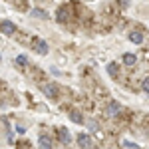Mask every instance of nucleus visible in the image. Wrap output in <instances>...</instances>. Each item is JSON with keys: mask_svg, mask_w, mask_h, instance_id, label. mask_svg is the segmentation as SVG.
I'll list each match as a JSON object with an SVG mask.
<instances>
[{"mask_svg": "<svg viewBox=\"0 0 149 149\" xmlns=\"http://www.w3.org/2000/svg\"><path fill=\"white\" fill-rule=\"evenodd\" d=\"M0 32L4 36H12L16 32V26H14V22H10V20H4V22H0Z\"/></svg>", "mask_w": 149, "mask_h": 149, "instance_id": "nucleus-1", "label": "nucleus"}, {"mask_svg": "<svg viewBox=\"0 0 149 149\" xmlns=\"http://www.w3.org/2000/svg\"><path fill=\"white\" fill-rule=\"evenodd\" d=\"M42 92L46 93V97L56 100V97H58V86H56V84H46V86H42Z\"/></svg>", "mask_w": 149, "mask_h": 149, "instance_id": "nucleus-2", "label": "nucleus"}, {"mask_svg": "<svg viewBox=\"0 0 149 149\" xmlns=\"http://www.w3.org/2000/svg\"><path fill=\"white\" fill-rule=\"evenodd\" d=\"M78 145L80 147H93V139L88 133H80L78 135Z\"/></svg>", "mask_w": 149, "mask_h": 149, "instance_id": "nucleus-3", "label": "nucleus"}, {"mask_svg": "<svg viewBox=\"0 0 149 149\" xmlns=\"http://www.w3.org/2000/svg\"><path fill=\"white\" fill-rule=\"evenodd\" d=\"M58 137H60V143H62V145H68L70 141H72L70 131H68V129H64V127H62V129H58Z\"/></svg>", "mask_w": 149, "mask_h": 149, "instance_id": "nucleus-4", "label": "nucleus"}, {"mask_svg": "<svg viewBox=\"0 0 149 149\" xmlns=\"http://www.w3.org/2000/svg\"><path fill=\"white\" fill-rule=\"evenodd\" d=\"M34 50L38 52V54H42V56H46V54H48V50H50V48H48V44L44 42V40H36V42H34Z\"/></svg>", "mask_w": 149, "mask_h": 149, "instance_id": "nucleus-5", "label": "nucleus"}, {"mask_svg": "<svg viewBox=\"0 0 149 149\" xmlns=\"http://www.w3.org/2000/svg\"><path fill=\"white\" fill-rule=\"evenodd\" d=\"M119 111H121V105H119L117 102H111L109 105H107V115H111V117H115V115L119 113Z\"/></svg>", "mask_w": 149, "mask_h": 149, "instance_id": "nucleus-6", "label": "nucleus"}, {"mask_svg": "<svg viewBox=\"0 0 149 149\" xmlns=\"http://www.w3.org/2000/svg\"><path fill=\"white\" fill-rule=\"evenodd\" d=\"M38 145H40V147H44V149H48V147H52V145H54V141L48 137V135H40V139H38Z\"/></svg>", "mask_w": 149, "mask_h": 149, "instance_id": "nucleus-7", "label": "nucleus"}, {"mask_svg": "<svg viewBox=\"0 0 149 149\" xmlns=\"http://www.w3.org/2000/svg\"><path fill=\"white\" fill-rule=\"evenodd\" d=\"M70 119H72L74 123H84V115H81L78 109H72V111H70Z\"/></svg>", "mask_w": 149, "mask_h": 149, "instance_id": "nucleus-8", "label": "nucleus"}, {"mask_svg": "<svg viewBox=\"0 0 149 149\" xmlns=\"http://www.w3.org/2000/svg\"><path fill=\"white\" fill-rule=\"evenodd\" d=\"M129 40H131L133 44H143V34L137 32V30H133V32L129 34Z\"/></svg>", "mask_w": 149, "mask_h": 149, "instance_id": "nucleus-9", "label": "nucleus"}, {"mask_svg": "<svg viewBox=\"0 0 149 149\" xmlns=\"http://www.w3.org/2000/svg\"><path fill=\"white\" fill-rule=\"evenodd\" d=\"M56 18H58V22H66V20H68V8H66V6H62V8L58 10Z\"/></svg>", "mask_w": 149, "mask_h": 149, "instance_id": "nucleus-10", "label": "nucleus"}, {"mask_svg": "<svg viewBox=\"0 0 149 149\" xmlns=\"http://www.w3.org/2000/svg\"><path fill=\"white\" fill-rule=\"evenodd\" d=\"M135 62H137V56L135 54H123V64L125 66H133Z\"/></svg>", "mask_w": 149, "mask_h": 149, "instance_id": "nucleus-11", "label": "nucleus"}, {"mask_svg": "<svg viewBox=\"0 0 149 149\" xmlns=\"http://www.w3.org/2000/svg\"><path fill=\"white\" fill-rule=\"evenodd\" d=\"M30 14H32L34 18H42V20H48V14H46L44 10H40V8H34V10L30 12Z\"/></svg>", "mask_w": 149, "mask_h": 149, "instance_id": "nucleus-12", "label": "nucleus"}, {"mask_svg": "<svg viewBox=\"0 0 149 149\" xmlns=\"http://www.w3.org/2000/svg\"><path fill=\"white\" fill-rule=\"evenodd\" d=\"M107 74H109L111 78H115V76H117V64H113V62L107 64Z\"/></svg>", "mask_w": 149, "mask_h": 149, "instance_id": "nucleus-13", "label": "nucleus"}, {"mask_svg": "<svg viewBox=\"0 0 149 149\" xmlns=\"http://www.w3.org/2000/svg\"><path fill=\"white\" fill-rule=\"evenodd\" d=\"M16 64H18V66H26V64H28V58L24 56V54L16 56Z\"/></svg>", "mask_w": 149, "mask_h": 149, "instance_id": "nucleus-14", "label": "nucleus"}, {"mask_svg": "<svg viewBox=\"0 0 149 149\" xmlns=\"http://www.w3.org/2000/svg\"><path fill=\"white\" fill-rule=\"evenodd\" d=\"M123 147H127V149H137L139 145H137V143H133V141H123Z\"/></svg>", "mask_w": 149, "mask_h": 149, "instance_id": "nucleus-15", "label": "nucleus"}, {"mask_svg": "<svg viewBox=\"0 0 149 149\" xmlns=\"http://www.w3.org/2000/svg\"><path fill=\"white\" fill-rule=\"evenodd\" d=\"M88 125H90V129H92V131H97V133H100V127H97V123H95V121H88Z\"/></svg>", "mask_w": 149, "mask_h": 149, "instance_id": "nucleus-16", "label": "nucleus"}, {"mask_svg": "<svg viewBox=\"0 0 149 149\" xmlns=\"http://www.w3.org/2000/svg\"><path fill=\"white\" fill-rule=\"evenodd\" d=\"M143 90H145V93L149 95V80H145V81H143Z\"/></svg>", "mask_w": 149, "mask_h": 149, "instance_id": "nucleus-17", "label": "nucleus"}, {"mask_svg": "<svg viewBox=\"0 0 149 149\" xmlns=\"http://www.w3.org/2000/svg\"><path fill=\"white\" fill-rule=\"evenodd\" d=\"M119 4H121V6H123V8H125L127 4H129V0H119Z\"/></svg>", "mask_w": 149, "mask_h": 149, "instance_id": "nucleus-18", "label": "nucleus"}]
</instances>
